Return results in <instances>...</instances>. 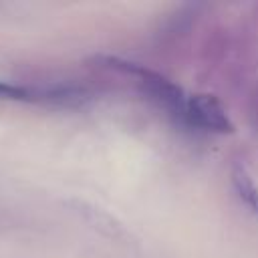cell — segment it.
Here are the masks:
<instances>
[{
  "mask_svg": "<svg viewBox=\"0 0 258 258\" xmlns=\"http://www.w3.org/2000/svg\"><path fill=\"white\" fill-rule=\"evenodd\" d=\"M185 123L206 129V131H214V133L234 131V123L230 121L224 105L214 95H208V93H198V95L187 97Z\"/></svg>",
  "mask_w": 258,
  "mask_h": 258,
  "instance_id": "7a4b0ae2",
  "label": "cell"
},
{
  "mask_svg": "<svg viewBox=\"0 0 258 258\" xmlns=\"http://www.w3.org/2000/svg\"><path fill=\"white\" fill-rule=\"evenodd\" d=\"M0 99H8V101H36L40 99V93L22 87V85H12V83H4L0 81Z\"/></svg>",
  "mask_w": 258,
  "mask_h": 258,
  "instance_id": "5b68a950",
  "label": "cell"
},
{
  "mask_svg": "<svg viewBox=\"0 0 258 258\" xmlns=\"http://www.w3.org/2000/svg\"><path fill=\"white\" fill-rule=\"evenodd\" d=\"M232 185H234V191L240 198V202L254 216H258V185L254 183V179L246 171V167L240 163L234 165V169H232Z\"/></svg>",
  "mask_w": 258,
  "mask_h": 258,
  "instance_id": "3957f363",
  "label": "cell"
},
{
  "mask_svg": "<svg viewBox=\"0 0 258 258\" xmlns=\"http://www.w3.org/2000/svg\"><path fill=\"white\" fill-rule=\"evenodd\" d=\"M79 212L87 218L89 224H93V228H97V230H99L101 234H105L107 238H111V240L125 238L123 226H121L111 214H107L105 210L91 208V206H87V204H79Z\"/></svg>",
  "mask_w": 258,
  "mask_h": 258,
  "instance_id": "277c9868",
  "label": "cell"
},
{
  "mask_svg": "<svg viewBox=\"0 0 258 258\" xmlns=\"http://www.w3.org/2000/svg\"><path fill=\"white\" fill-rule=\"evenodd\" d=\"M105 64L111 67V69H117L121 73H127L131 75L133 79L139 81V85L157 101L161 103L167 111H171L173 115H177L179 119L185 121V105H187V97L183 95V91L173 85L169 79L149 71V69H143L139 64H133V62H127V60H121V58H105Z\"/></svg>",
  "mask_w": 258,
  "mask_h": 258,
  "instance_id": "6da1fadb",
  "label": "cell"
}]
</instances>
